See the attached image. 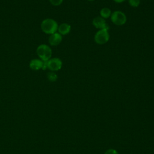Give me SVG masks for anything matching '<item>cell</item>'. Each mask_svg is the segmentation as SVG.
<instances>
[{"mask_svg":"<svg viewBox=\"0 0 154 154\" xmlns=\"http://www.w3.org/2000/svg\"><path fill=\"white\" fill-rule=\"evenodd\" d=\"M107 29H99L94 35V42L98 45H103L109 40V34Z\"/></svg>","mask_w":154,"mask_h":154,"instance_id":"obj_4","label":"cell"},{"mask_svg":"<svg viewBox=\"0 0 154 154\" xmlns=\"http://www.w3.org/2000/svg\"><path fill=\"white\" fill-rule=\"evenodd\" d=\"M36 53L39 59L43 61H47L51 58L52 51L51 47L48 45L41 44L37 46Z\"/></svg>","mask_w":154,"mask_h":154,"instance_id":"obj_2","label":"cell"},{"mask_svg":"<svg viewBox=\"0 0 154 154\" xmlns=\"http://www.w3.org/2000/svg\"><path fill=\"white\" fill-rule=\"evenodd\" d=\"M113 1L116 3H122L124 1H125L126 0H113Z\"/></svg>","mask_w":154,"mask_h":154,"instance_id":"obj_15","label":"cell"},{"mask_svg":"<svg viewBox=\"0 0 154 154\" xmlns=\"http://www.w3.org/2000/svg\"><path fill=\"white\" fill-rule=\"evenodd\" d=\"M88 1H90V2H92V1H93L94 0H87Z\"/></svg>","mask_w":154,"mask_h":154,"instance_id":"obj_16","label":"cell"},{"mask_svg":"<svg viewBox=\"0 0 154 154\" xmlns=\"http://www.w3.org/2000/svg\"><path fill=\"white\" fill-rule=\"evenodd\" d=\"M111 22L117 26H122L125 24L127 20L126 14L119 10L114 11L111 15Z\"/></svg>","mask_w":154,"mask_h":154,"instance_id":"obj_3","label":"cell"},{"mask_svg":"<svg viewBox=\"0 0 154 154\" xmlns=\"http://www.w3.org/2000/svg\"><path fill=\"white\" fill-rule=\"evenodd\" d=\"M62 40H63V37L58 32H56L54 34H51L48 38L49 45L53 46H58L61 43Z\"/></svg>","mask_w":154,"mask_h":154,"instance_id":"obj_7","label":"cell"},{"mask_svg":"<svg viewBox=\"0 0 154 154\" xmlns=\"http://www.w3.org/2000/svg\"><path fill=\"white\" fill-rule=\"evenodd\" d=\"M44 61L41 60L39 58H34L30 61L29 66V68L32 70H39L40 69H42L43 66Z\"/></svg>","mask_w":154,"mask_h":154,"instance_id":"obj_8","label":"cell"},{"mask_svg":"<svg viewBox=\"0 0 154 154\" xmlns=\"http://www.w3.org/2000/svg\"><path fill=\"white\" fill-rule=\"evenodd\" d=\"M63 66L61 60L57 57L51 58L47 61V68L51 72H56L60 70Z\"/></svg>","mask_w":154,"mask_h":154,"instance_id":"obj_5","label":"cell"},{"mask_svg":"<svg viewBox=\"0 0 154 154\" xmlns=\"http://www.w3.org/2000/svg\"><path fill=\"white\" fill-rule=\"evenodd\" d=\"M92 24L95 28L99 29V30L103 29L107 30L109 29V26L106 23L105 19L100 16L94 17L92 21Z\"/></svg>","mask_w":154,"mask_h":154,"instance_id":"obj_6","label":"cell"},{"mask_svg":"<svg viewBox=\"0 0 154 154\" xmlns=\"http://www.w3.org/2000/svg\"><path fill=\"white\" fill-rule=\"evenodd\" d=\"M129 4L134 8L138 7L140 4V0H128Z\"/></svg>","mask_w":154,"mask_h":154,"instance_id":"obj_12","label":"cell"},{"mask_svg":"<svg viewBox=\"0 0 154 154\" xmlns=\"http://www.w3.org/2000/svg\"><path fill=\"white\" fill-rule=\"evenodd\" d=\"M40 27L44 33L51 35L57 32L58 25L54 19L47 18L42 22Z\"/></svg>","mask_w":154,"mask_h":154,"instance_id":"obj_1","label":"cell"},{"mask_svg":"<svg viewBox=\"0 0 154 154\" xmlns=\"http://www.w3.org/2000/svg\"><path fill=\"white\" fill-rule=\"evenodd\" d=\"M47 78L51 82H55L58 79V76L54 72H49L47 73Z\"/></svg>","mask_w":154,"mask_h":154,"instance_id":"obj_11","label":"cell"},{"mask_svg":"<svg viewBox=\"0 0 154 154\" xmlns=\"http://www.w3.org/2000/svg\"><path fill=\"white\" fill-rule=\"evenodd\" d=\"M63 0H49L50 3L54 6H58L63 3Z\"/></svg>","mask_w":154,"mask_h":154,"instance_id":"obj_13","label":"cell"},{"mask_svg":"<svg viewBox=\"0 0 154 154\" xmlns=\"http://www.w3.org/2000/svg\"><path fill=\"white\" fill-rule=\"evenodd\" d=\"M112 13L109 8L107 7H103L102 8L100 11V17H102L103 19H108L111 17Z\"/></svg>","mask_w":154,"mask_h":154,"instance_id":"obj_10","label":"cell"},{"mask_svg":"<svg viewBox=\"0 0 154 154\" xmlns=\"http://www.w3.org/2000/svg\"><path fill=\"white\" fill-rule=\"evenodd\" d=\"M71 31V26L69 23H63L58 25L57 32L61 35L68 34Z\"/></svg>","mask_w":154,"mask_h":154,"instance_id":"obj_9","label":"cell"},{"mask_svg":"<svg viewBox=\"0 0 154 154\" xmlns=\"http://www.w3.org/2000/svg\"><path fill=\"white\" fill-rule=\"evenodd\" d=\"M104 154H119L118 153V152L117 150H116L115 149H110L107 150Z\"/></svg>","mask_w":154,"mask_h":154,"instance_id":"obj_14","label":"cell"}]
</instances>
